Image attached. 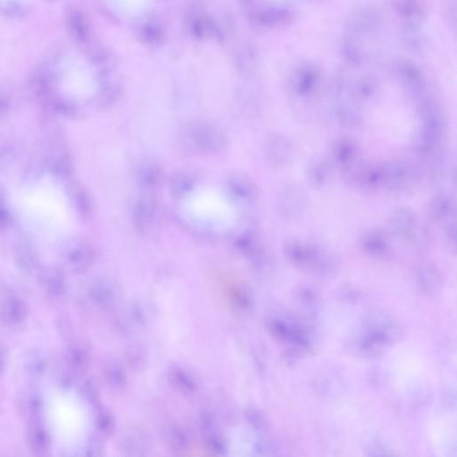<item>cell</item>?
<instances>
[{"label":"cell","instance_id":"1","mask_svg":"<svg viewBox=\"0 0 457 457\" xmlns=\"http://www.w3.org/2000/svg\"><path fill=\"white\" fill-rule=\"evenodd\" d=\"M382 168V187L393 193L401 194L413 185L416 171L409 161L397 159L388 162Z\"/></svg>","mask_w":457,"mask_h":457},{"label":"cell","instance_id":"2","mask_svg":"<svg viewBox=\"0 0 457 457\" xmlns=\"http://www.w3.org/2000/svg\"><path fill=\"white\" fill-rule=\"evenodd\" d=\"M395 73L401 85L416 102L428 96L424 77L419 68L411 62L400 61L397 64Z\"/></svg>","mask_w":457,"mask_h":457},{"label":"cell","instance_id":"3","mask_svg":"<svg viewBox=\"0 0 457 457\" xmlns=\"http://www.w3.org/2000/svg\"><path fill=\"white\" fill-rule=\"evenodd\" d=\"M321 74L313 65H303L292 74L290 89L295 97L309 98L318 89Z\"/></svg>","mask_w":457,"mask_h":457},{"label":"cell","instance_id":"4","mask_svg":"<svg viewBox=\"0 0 457 457\" xmlns=\"http://www.w3.org/2000/svg\"><path fill=\"white\" fill-rule=\"evenodd\" d=\"M331 155L335 166L340 168L347 178L360 164L359 147L350 139L336 141L332 145Z\"/></svg>","mask_w":457,"mask_h":457},{"label":"cell","instance_id":"5","mask_svg":"<svg viewBox=\"0 0 457 457\" xmlns=\"http://www.w3.org/2000/svg\"><path fill=\"white\" fill-rule=\"evenodd\" d=\"M307 206V195L296 184L286 186L278 198L279 212L286 219L293 220L302 214Z\"/></svg>","mask_w":457,"mask_h":457},{"label":"cell","instance_id":"6","mask_svg":"<svg viewBox=\"0 0 457 457\" xmlns=\"http://www.w3.org/2000/svg\"><path fill=\"white\" fill-rule=\"evenodd\" d=\"M357 188L374 191L382 187V168L374 164H359L347 178Z\"/></svg>","mask_w":457,"mask_h":457},{"label":"cell","instance_id":"7","mask_svg":"<svg viewBox=\"0 0 457 457\" xmlns=\"http://www.w3.org/2000/svg\"><path fill=\"white\" fill-rule=\"evenodd\" d=\"M264 155L270 166H284L291 157V142L282 135H270L264 145Z\"/></svg>","mask_w":457,"mask_h":457},{"label":"cell","instance_id":"8","mask_svg":"<svg viewBox=\"0 0 457 457\" xmlns=\"http://www.w3.org/2000/svg\"><path fill=\"white\" fill-rule=\"evenodd\" d=\"M380 21V15L374 9H361L350 17L348 30L351 36L368 35L378 30Z\"/></svg>","mask_w":457,"mask_h":457},{"label":"cell","instance_id":"9","mask_svg":"<svg viewBox=\"0 0 457 457\" xmlns=\"http://www.w3.org/2000/svg\"><path fill=\"white\" fill-rule=\"evenodd\" d=\"M198 148L206 152H217L225 145V137L219 130L212 126L198 127L192 133Z\"/></svg>","mask_w":457,"mask_h":457},{"label":"cell","instance_id":"10","mask_svg":"<svg viewBox=\"0 0 457 457\" xmlns=\"http://www.w3.org/2000/svg\"><path fill=\"white\" fill-rule=\"evenodd\" d=\"M416 225L415 214L407 208H399L391 214L390 226L395 235L401 238L412 237L415 235Z\"/></svg>","mask_w":457,"mask_h":457},{"label":"cell","instance_id":"11","mask_svg":"<svg viewBox=\"0 0 457 457\" xmlns=\"http://www.w3.org/2000/svg\"><path fill=\"white\" fill-rule=\"evenodd\" d=\"M395 8L406 24L420 26L425 19L426 9L422 0H397Z\"/></svg>","mask_w":457,"mask_h":457},{"label":"cell","instance_id":"12","mask_svg":"<svg viewBox=\"0 0 457 457\" xmlns=\"http://www.w3.org/2000/svg\"><path fill=\"white\" fill-rule=\"evenodd\" d=\"M431 216L436 222L447 223L455 219V206L449 195L440 193L431 202Z\"/></svg>","mask_w":457,"mask_h":457},{"label":"cell","instance_id":"13","mask_svg":"<svg viewBox=\"0 0 457 457\" xmlns=\"http://www.w3.org/2000/svg\"><path fill=\"white\" fill-rule=\"evenodd\" d=\"M331 178V166L327 161L321 158H313L307 169V179L309 184L316 189H321L327 185Z\"/></svg>","mask_w":457,"mask_h":457},{"label":"cell","instance_id":"14","mask_svg":"<svg viewBox=\"0 0 457 457\" xmlns=\"http://www.w3.org/2000/svg\"><path fill=\"white\" fill-rule=\"evenodd\" d=\"M257 20L261 26L279 28L288 26L293 21V15L284 8H267L258 12Z\"/></svg>","mask_w":457,"mask_h":457},{"label":"cell","instance_id":"15","mask_svg":"<svg viewBox=\"0 0 457 457\" xmlns=\"http://www.w3.org/2000/svg\"><path fill=\"white\" fill-rule=\"evenodd\" d=\"M341 55L344 61L352 67H359L363 62V54L356 40L352 37L344 40L341 46Z\"/></svg>","mask_w":457,"mask_h":457},{"label":"cell","instance_id":"16","mask_svg":"<svg viewBox=\"0 0 457 457\" xmlns=\"http://www.w3.org/2000/svg\"><path fill=\"white\" fill-rule=\"evenodd\" d=\"M362 239L363 245L366 250L371 252H383L388 247V239L386 233L380 230H371L363 233Z\"/></svg>","mask_w":457,"mask_h":457},{"label":"cell","instance_id":"17","mask_svg":"<svg viewBox=\"0 0 457 457\" xmlns=\"http://www.w3.org/2000/svg\"><path fill=\"white\" fill-rule=\"evenodd\" d=\"M336 116L342 126L356 127L360 123L362 116L356 105L350 103H341L336 108Z\"/></svg>","mask_w":457,"mask_h":457},{"label":"cell","instance_id":"18","mask_svg":"<svg viewBox=\"0 0 457 457\" xmlns=\"http://www.w3.org/2000/svg\"><path fill=\"white\" fill-rule=\"evenodd\" d=\"M378 92L377 80L372 76H365L354 86L352 96L360 101H370Z\"/></svg>","mask_w":457,"mask_h":457},{"label":"cell","instance_id":"19","mask_svg":"<svg viewBox=\"0 0 457 457\" xmlns=\"http://www.w3.org/2000/svg\"><path fill=\"white\" fill-rule=\"evenodd\" d=\"M155 217V205L152 202L143 201L137 207L135 210V223L139 230L148 229L154 223Z\"/></svg>","mask_w":457,"mask_h":457},{"label":"cell","instance_id":"20","mask_svg":"<svg viewBox=\"0 0 457 457\" xmlns=\"http://www.w3.org/2000/svg\"><path fill=\"white\" fill-rule=\"evenodd\" d=\"M67 21L71 35L79 42H84L87 38L88 30L82 14L76 10L71 11L68 14Z\"/></svg>","mask_w":457,"mask_h":457},{"label":"cell","instance_id":"21","mask_svg":"<svg viewBox=\"0 0 457 457\" xmlns=\"http://www.w3.org/2000/svg\"><path fill=\"white\" fill-rule=\"evenodd\" d=\"M232 191L236 196L245 200L253 201L256 200L257 192L253 183L245 178H239L233 180L232 183Z\"/></svg>","mask_w":457,"mask_h":457},{"label":"cell","instance_id":"22","mask_svg":"<svg viewBox=\"0 0 457 457\" xmlns=\"http://www.w3.org/2000/svg\"><path fill=\"white\" fill-rule=\"evenodd\" d=\"M420 26L415 24H406L404 26L403 39L407 45L413 49H419L422 46V37Z\"/></svg>","mask_w":457,"mask_h":457},{"label":"cell","instance_id":"23","mask_svg":"<svg viewBox=\"0 0 457 457\" xmlns=\"http://www.w3.org/2000/svg\"><path fill=\"white\" fill-rule=\"evenodd\" d=\"M159 170L153 166L146 167L141 175V182L144 183L146 186H155L159 180Z\"/></svg>","mask_w":457,"mask_h":457},{"label":"cell","instance_id":"24","mask_svg":"<svg viewBox=\"0 0 457 457\" xmlns=\"http://www.w3.org/2000/svg\"><path fill=\"white\" fill-rule=\"evenodd\" d=\"M194 31L196 35L200 38H211L214 33V27L210 21L200 20L195 24Z\"/></svg>","mask_w":457,"mask_h":457},{"label":"cell","instance_id":"25","mask_svg":"<svg viewBox=\"0 0 457 457\" xmlns=\"http://www.w3.org/2000/svg\"><path fill=\"white\" fill-rule=\"evenodd\" d=\"M139 37L144 42H157L161 38V31L154 26H148L143 28Z\"/></svg>","mask_w":457,"mask_h":457},{"label":"cell","instance_id":"26","mask_svg":"<svg viewBox=\"0 0 457 457\" xmlns=\"http://www.w3.org/2000/svg\"><path fill=\"white\" fill-rule=\"evenodd\" d=\"M174 189H175L176 192H183L188 191L189 189L191 187V182L189 180H186L185 178L177 179L175 182H173Z\"/></svg>","mask_w":457,"mask_h":457}]
</instances>
